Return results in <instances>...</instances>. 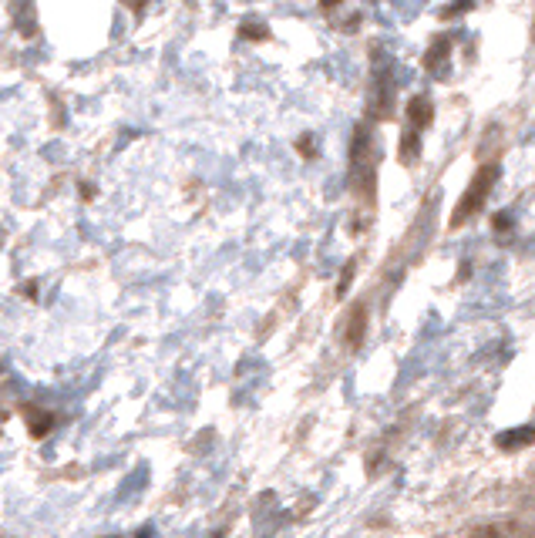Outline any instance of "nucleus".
Returning a JSON list of instances; mask_svg holds the SVG:
<instances>
[{
    "mask_svg": "<svg viewBox=\"0 0 535 538\" xmlns=\"http://www.w3.org/2000/svg\"><path fill=\"white\" fill-rule=\"evenodd\" d=\"M495 182H498V165H482V169L475 172V179L468 182L465 196H461V202L455 206V212H451V229L465 226V222L485 206V199H488V192H492Z\"/></svg>",
    "mask_w": 535,
    "mask_h": 538,
    "instance_id": "obj_1",
    "label": "nucleus"
},
{
    "mask_svg": "<svg viewBox=\"0 0 535 538\" xmlns=\"http://www.w3.org/2000/svg\"><path fill=\"white\" fill-rule=\"evenodd\" d=\"M448 58H451V37L441 34L431 41V48L424 51V68L431 74H445L448 71Z\"/></svg>",
    "mask_w": 535,
    "mask_h": 538,
    "instance_id": "obj_2",
    "label": "nucleus"
},
{
    "mask_svg": "<svg viewBox=\"0 0 535 538\" xmlns=\"http://www.w3.org/2000/svg\"><path fill=\"white\" fill-rule=\"evenodd\" d=\"M408 118H411L414 132H418V128H428V125H431V118H435V108H431L428 98L418 95V98L408 101Z\"/></svg>",
    "mask_w": 535,
    "mask_h": 538,
    "instance_id": "obj_3",
    "label": "nucleus"
},
{
    "mask_svg": "<svg viewBox=\"0 0 535 538\" xmlns=\"http://www.w3.org/2000/svg\"><path fill=\"white\" fill-rule=\"evenodd\" d=\"M364 327H367V310H364V306H354V313H350V323H347V343H350V347H361Z\"/></svg>",
    "mask_w": 535,
    "mask_h": 538,
    "instance_id": "obj_4",
    "label": "nucleus"
},
{
    "mask_svg": "<svg viewBox=\"0 0 535 538\" xmlns=\"http://www.w3.org/2000/svg\"><path fill=\"white\" fill-rule=\"evenodd\" d=\"M239 34H243L246 41H266V37H270V27L256 24V21H243L239 24Z\"/></svg>",
    "mask_w": 535,
    "mask_h": 538,
    "instance_id": "obj_5",
    "label": "nucleus"
},
{
    "mask_svg": "<svg viewBox=\"0 0 535 538\" xmlns=\"http://www.w3.org/2000/svg\"><path fill=\"white\" fill-rule=\"evenodd\" d=\"M421 152V142H418V132H408L401 138V162H414Z\"/></svg>",
    "mask_w": 535,
    "mask_h": 538,
    "instance_id": "obj_6",
    "label": "nucleus"
},
{
    "mask_svg": "<svg viewBox=\"0 0 535 538\" xmlns=\"http://www.w3.org/2000/svg\"><path fill=\"white\" fill-rule=\"evenodd\" d=\"M529 441H535V431L532 428H522V431H512V434H502V438H498V444H529Z\"/></svg>",
    "mask_w": 535,
    "mask_h": 538,
    "instance_id": "obj_7",
    "label": "nucleus"
},
{
    "mask_svg": "<svg viewBox=\"0 0 535 538\" xmlns=\"http://www.w3.org/2000/svg\"><path fill=\"white\" fill-rule=\"evenodd\" d=\"M297 148H300V155H307V159H310V155L317 152V145H313V135H303Z\"/></svg>",
    "mask_w": 535,
    "mask_h": 538,
    "instance_id": "obj_8",
    "label": "nucleus"
},
{
    "mask_svg": "<svg viewBox=\"0 0 535 538\" xmlns=\"http://www.w3.org/2000/svg\"><path fill=\"white\" fill-rule=\"evenodd\" d=\"M468 7H472V0H458V4H451V11H445V17H455V14H465Z\"/></svg>",
    "mask_w": 535,
    "mask_h": 538,
    "instance_id": "obj_9",
    "label": "nucleus"
},
{
    "mask_svg": "<svg viewBox=\"0 0 535 538\" xmlns=\"http://www.w3.org/2000/svg\"><path fill=\"white\" fill-rule=\"evenodd\" d=\"M350 276H354V263H350V266L344 269V280H340V286H337V293H340V296L347 293V283H350Z\"/></svg>",
    "mask_w": 535,
    "mask_h": 538,
    "instance_id": "obj_10",
    "label": "nucleus"
},
{
    "mask_svg": "<svg viewBox=\"0 0 535 538\" xmlns=\"http://www.w3.org/2000/svg\"><path fill=\"white\" fill-rule=\"evenodd\" d=\"M320 4H324L327 11H330V7H334V4H340V0H320Z\"/></svg>",
    "mask_w": 535,
    "mask_h": 538,
    "instance_id": "obj_11",
    "label": "nucleus"
},
{
    "mask_svg": "<svg viewBox=\"0 0 535 538\" xmlns=\"http://www.w3.org/2000/svg\"><path fill=\"white\" fill-rule=\"evenodd\" d=\"M475 538H502V535H495V532H482V535H475Z\"/></svg>",
    "mask_w": 535,
    "mask_h": 538,
    "instance_id": "obj_12",
    "label": "nucleus"
}]
</instances>
